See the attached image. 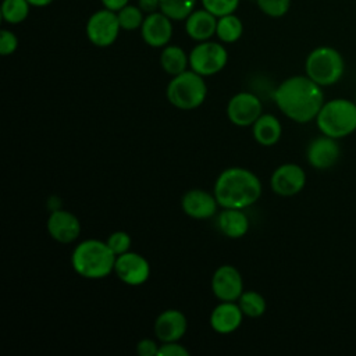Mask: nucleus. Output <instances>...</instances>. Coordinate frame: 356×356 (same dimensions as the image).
Masks as SVG:
<instances>
[{
    "label": "nucleus",
    "mask_w": 356,
    "mask_h": 356,
    "mask_svg": "<svg viewBox=\"0 0 356 356\" xmlns=\"http://www.w3.org/2000/svg\"><path fill=\"white\" fill-rule=\"evenodd\" d=\"M102 6L104 8H108L111 11H120L122 7H125L127 4H129V0H100Z\"/></svg>",
    "instance_id": "obj_35"
},
{
    "label": "nucleus",
    "mask_w": 356,
    "mask_h": 356,
    "mask_svg": "<svg viewBox=\"0 0 356 356\" xmlns=\"http://www.w3.org/2000/svg\"><path fill=\"white\" fill-rule=\"evenodd\" d=\"M316 124L323 135L335 139L349 136L356 131V103L343 97L324 102Z\"/></svg>",
    "instance_id": "obj_4"
},
{
    "label": "nucleus",
    "mask_w": 356,
    "mask_h": 356,
    "mask_svg": "<svg viewBox=\"0 0 356 356\" xmlns=\"http://www.w3.org/2000/svg\"><path fill=\"white\" fill-rule=\"evenodd\" d=\"M159 356H189V350L184 345L178 343V341L161 342Z\"/></svg>",
    "instance_id": "obj_32"
},
{
    "label": "nucleus",
    "mask_w": 356,
    "mask_h": 356,
    "mask_svg": "<svg viewBox=\"0 0 356 356\" xmlns=\"http://www.w3.org/2000/svg\"><path fill=\"white\" fill-rule=\"evenodd\" d=\"M238 305L248 317H260L267 307L266 299L256 291H243L238 299Z\"/></svg>",
    "instance_id": "obj_26"
},
{
    "label": "nucleus",
    "mask_w": 356,
    "mask_h": 356,
    "mask_svg": "<svg viewBox=\"0 0 356 356\" xmlns=\"http://www.w3.org/2000/svg\"><path fill=\"white\" fill-rule=\"evenodd\" d=\"M160 65L170 75H178L188 70L189 67V54L177 44H167L161 49L160 53Z\"/></svg>",
    "instance_id": "obj_22"
},
{
    "label": "nucleus",
    "mask_w": 356,
    "mask_h": 356,
    "mask_svg": "<svg viewBox=\"0 0 356 356\" xmlns=\"http://www.w3.org/2000/svg\"><path fill=\"white\" fill-rule=\"evenodd\" d=\"M274 102L289 120L305 124L316 120L324 104V93L307 75H293L284 79L274 90Z\"/></svg>",
    "instance_id": "obj_1"
},
{
    "label": "nucleus",
    "mask_w": 356,
    "mask_h": 356,
    "mask_svg": "<svg viewBox=\"0 0 356 356\" xmlns=\"http://www.w3.org/2000/svg\"><path fill=\"white\" fill-rule=\"evenodd\" d=\"M196 4L197 0H160V11L172 21H185Z\"/></svg>",
    "instance_id": "obj_25"
},
{
    "label": "nucleus",
    "mask_w": 356,
    "mask_h": 356,
    "mask_svg": "<svg viewBox=\"0 0 356 356\" xmlns=\"http://www.w3.org/2000/svg\"><path fill=\"white\" fill-rule=\"evenodd\" d=\"M260 99L250 92L234 95L227 104V115L234 125L250 127L263 114Z\"/></svg>",
    "instance_id": "obj_9"
},
{
    "label": "nucleus",
    "mask_w": 356,
    "mask_h": 356,
    "mask_svg": "<svg viewBox=\"0 0 356 356\" xmlns=\"http://www.w3.org/2000/svg\"><path fill=\"white\" fill-rule=\"evenodd\" d=\"M217 19L218 17L211 14L209 10L203 7L195 8L184 21L185 32L195 42L210 40L213 36H216Z\"/></svg>",
    "instance_id": "obj_18"
},
{
    "label": "nucleus",
    "mask_w": 356,
    "mask_h": 356,
    "mask_svg": "<svg viewBox=\"0 0 356 356\" xmlns=\"http://www.w3.org/2000/svg\"><path fill=\"white\" fill-rule=\"evenodd\" d=\"M121 31L122 29L117 13L104 7L90 14L85 25L86 38L97 47L111 46L117 40Z\"/></svg>",
    "instance_id": "obj_8"
},
{
    "label": "nucleus",
    "mask_w": 356,
    "mask_h": 356,
    "mask_svg": "<svg viewBox=\"0 0 356 356\" xmlns=\"http://www.w3.org/2000/svg\"><path fill=\"white\" fill-rule=\"evenodd\" d=\"M211 291L220 300H238L243 292V280L239 270L231 264L220 266L211 277Z\"/></svg>",
    "instance_id": "obj_11"
},
{
    "label": "nucleus",
    "mask_w": 356,
    "mask_h": 356,
    "mask_svg": "<svg viewBox=\"0 0 356 356\" xmlns=\"http://www.w3.org/2000/svg\"><path fill=\"white\" fill-rule=\"evenodd\" d=\"M270 185L280 196H293L305 188L306 172L295 163L281 164L274 170L270 178Z\"/></svg>",
    "instance_id": "obj_12"
},
{
    "label": "nucleus",
    "mask_w": 356,
    "mask_h": 356,
    "mask_svg": "<svg viewBox=\"0 0 356 356\" xmlns=\"http://www.w3.org/2000/svg\"><path fill=\"white\" fill-rule=\"evenodd\" d=\"M243 316L245 314L239 305L221 300V303H218L210 314V325L216 332L229 334L241 325Z\"/></svg>",
    "instance_id": "obj_19"
},
{
    "label": "nucleus",
    "mask_w": 356,
    "mask_h": 356,
    "mask_svg": "<svg viewBox=\"0 0 356 356\" xmlns=\"http://www.w3.org/2000/svg\"><path fill=\"white\" fill-rule=\"evenodd\" d=\"M218 229L228 238H242L249 229L248 216L242 209H224L217 217Z\"/></svg>",
    "instance_id": "obj_20"
},
{
    "label": "nucleus",
    "mask_w": 356,
    "mask_h": 356,
    "mask_svg": "<svg viewBox=\"0 0 356 356\" xmlns=\"http://www.w3.org/2000/svg\"><path fill=\"white\" fill-rule=\"evenodd\" d=\"M18 47V38L11 29H1L0 31V54L10 56Z\"/></svg>",
    "instance_id": "obj_31"
},
{
    "label": "nucleus",
    "mask_w": 356,
    "mask_h": 356,
    "mask_svg": "<svg viewBox=\"0 0 356 356\" xmlns=\"http://www.w3.org/2000/svg\"><path fill=\"white\" fill-rule=\"evenodd\" d=\"M117 256L107 242L85 239L79 242L71 254V264L76 274L83 278L99 280L114 271Z\"/></svg>",
    "instance_id": "obj_3"
},
{
    "label": "nucleus",
    "mask_w": 356,
    "mask_h": 356,
    "mask_svg": "<svg viewBox=\"0 0 356 356\" xmlns=\"http://www.w3.org/2000/svg\"><path fill=\"white\" fill-rule=\"evenodd\" d=\"M117 15H118L121 29L128 32L140 29L143 19L146 17V14L139 8L138 4H131V3L122 7L120 11H117Z\"/></svg>",
    "instance_id": "obj_27"
},
{
    "label": "nucleus",
    "mask_w": 356,
    "mask_h": 356,
    "mask_svg": "<svg viewBox=\"0 0 356 356\" xmlns=\"http://www.w3.org/2000/svg\"><path fill=\"white\" fill-rule=\"evenodd\" d=\"M54 0H28V3L32 6V7H36V8H43V7H47L53 3Z\"/></svg>",
    "instance_id": "obj_36"
},
{
    "label": "nucleus",
    "mask_w": 356,
    "mask_h": 356,
    "mask_svg": "<svg viewBox=\"0 0 356 356\" xmlns=\"http://www.w3.org/2000/svg\"><path fill=\"white\" fill-rule=\"evenodd\" d=\"M355 103H356V99H355Z\"/></svg>",
    "instance_id": "obj_37"
},
{
    "label": "nucleus",
    "mask_w": 356,
    "mask_h": 356,
    "mask_svg": "<svg viewBox=\"0 0 356 356\" xmlns=\"http://www.w3.org/2000/svg\"><path fill=\"white\" fill-rule=\"evenodd\" d=\"M243 35V22L234 13L218 17L216 36L221 43H235Z\"/></svg>",
    "instance_id": "obj_23"
},
{
    "label": "nucleus",
    "mask_w": 356,
    "mask_h": 356,
    "mask_svg": "<svg viewBox=\"0 0 356 356\" xmlns=\"http://www.w3.org/2000/svg\"><path fill=\"white\" fill-rule=\"evenodd\" d=\"M228 61V51L221 42H197L189 51V68L202 76H210L220 72Z\"/></svg>",
    "instance_id": "obj_7"
},
{
    "label": "nucleus",
    "mask_w": 356,
    "mask_h": 356,
    "mask_svg": "<svg viewBox=\"0 0 356 356\" xmlns=\"http://www.w3.org/2000/svg\"><path fill=\"white\" fill-rule=\"evenodd\" d=\"M337 140L338 139L327 135L314 138L306 150L309 164L316 170H328L334 167L341 156V147Z\"/></svg>",
    "instance_id": "obj_14"
},
{
    "label": "nucleus",
    "mask_w": 356,
    "mask_h": 356,
    "mask_svg": "<svg viewBox=\"0 0 356 356\" xmlns=\"http://www.w3.org/2000/svg\"><path fill=\"white\" fill-rule=\"evenodd\" d=\"M181 206L186 216L197 220H206L216 214L220 204L214 193L196 188L185 192L181 200Z\"/></svg>",
    "instance_id": "obj_16"
},
{
    "label": "nucleus",
    "mask_w": 356,
    "mask_h": 356,
    "mask_svg": "<svg viewBox=\"0 0 356 356\" xmlns=\"http://www.w3.org/2000/svg\"><path fill=\"white\" fill-rule=\"evenodd\" d=\"M160 345L150 338L140 339L136 345V352L139 356H159Z\"/></svg>",
    "instance_id": "obj_33"
},
{
    "label": "nucleus",
    "mask_w": 356,
    "mask_h": 356,
    "mask_svg": "<svg viewBox=\"0 0 356 356\" xmlns=\"http://www.w3.org/2000/svg\"><path fill=\"white\" fill-rule=\"evenodd\" d=\"M114 273L127 285H142L150 275L149 261L139 253L125 252L115 259Z\"/></svg>",
    "instance_id": "obj_10"
},
{
    "label": "nucleus",
    "mask_w": 356,
    "mask_h": 356,
    "mask_svg": "<svg viewBox=\"0 0 356 356\" xmlns=\"http://www.w3.org/2000/svg\"><path fill=\"white\" fill-rule=\"evenodd\" d=\"M213 193L222 209H246L261 195L259 177L243 167L225 168L216 179Z\"/></svg>",
    "instance_id": "obj_2"
},
{
    "label": "nucleus",
    "mask_w": 356,
    "mask_h": 356,
    "mask_svg": "<svg viewBox=\"0 0 356 356\" xmlns=\"http://www.w3.org/2000/svg\"><path fill=\"white\" fill-rule=\"evenodd\" d=\"M188 328V320L181 310L167 309L154 321V334L161 342L179 341Z\"/></svg>",
    "instance_id": "obj_17"
},
{
    "label": "nucleus",
    "mask_w": 356,
    "mask_h": 356,
    "mask_svg": "<svg viewBox=\"0 0 356 356\" xmlns=\"http://www.w3.org/2000/svg\"><path fill=\"white\" fill-rule=\"evenodd\" d=\"M139 31L147 46L163 49L172 38V19L159 10L156 13L146 14Z\"/></svg>",
    "instance_id": "obj_13"
},
{
    "label": "nucleus",
    "mask_w": 356,
    "mask_h": 356,
    "mask_svg": "<svg viewBox=\"0 0 356 356\" xmlns=\"http://www.w3.org/2000/svg\"><path fill=\"white\" fill-rule=\"evenodd\" d=\"M259 10L270 18H281L291 8V0H256Z\"/></svg>",
    "instance_id": "obj_28"
},
{
    "label": "nucleus",
    "mask_w": 356,
    "mask_h": 356,
    "mask_svg": "<svg viewBox=\"0 0 356 356\" xmlns=\"http://www.w3.org/2000/svg\"><path fill=\"white\" fill-rule=\"evenodd\" d=\"M165 95L168 102L177 108L193 110L199 107L207 96L204 76L191 68L174 75L167 85Z\"/></svg>",
    "instance_id": "obj_6"
},
{
    "label": "nucleus",
    "mask_w": 356,
    "mask_h": 356,
    "mask_svg": "<svg viewBox=\"0 0 356 356\" xmlns=\"http://www.w3.org/2000/svg\"><path fill=\"white\" fill-rule=\"evenodd\" d=\"M107 245L114 252L115 256H120L125 252H129L131 248V236L125 231H115L107 238Z\"/></svg>",
    "instance_id": "obj_30"
},
{
    "label": "nucleus",
    "mask_w": 356,
    "mask_h": 356,
    "mask_svg": "<svg viewBox=\"0 0 356 356\" xmlns=\"http://www.w3.org/2000/svg\"><path fill=\"white\" fill-rule=\"evenodd\" d=\"M31 7L28 0H1V19L8 25H18L28 18Z\"/></svg>",
    "instance_id": "obj_24"
},
{
    "label": "nucleus",
    "mask_w": 356,
    "mask_h": 356,
    "mask_svg": "<svg viewBox=\"0 0 356 356\" xmlns=\"http://www.w3.org/2000/svg\"><path fill=\"white\" fill-rule=\"evenodd\" d=\"M241 0H200L203 8L209 10L216 17L234 14L239 7Z\"/></svg>",
    "instance_id": "obj_29"
},
{
    "label": "nucleus",
    "mask_w": 356,
    "mask_h": 356,
    "mask_svg": "<svg viewBox=\"0 0 356 356\" xmlns=\"http://www.w3.org/2000/svg\"><path fill=\"white\" fill-rule=\"evenodd\" d=\"M136 4L145 14H152L160 10V0H138Z\"/></svg>",
    "instance_id": "obj_34"
},
{
    "label": "nucleus",
    "mask_w": 356,
    "mask_h": 356,
    "mask_svg": "<svg viewBox=\"0 0 356 356\" xmlns=\"http://www.w3.org/2000/svg\"><path fill=\"white\" fill-rule=\"evenodd\" d=\"M305 72L321 88L330 86L343 76L345 60L335 47L317 46L305 60Z\"/></svg>",
    "instance_id": "obj_5"
},
{
    "label": "nucleus",
    "mask_w": 356,
    "mask_h": 356,
    "mask_svg": "<svg viewBox=\"0 0 356 356\" xmlns=\"http://www.w3.org/2000/svg\"><path fill=\"white\" fill-rule=\"evenodd\" d=\"M253 128V138L261 146H273L275 145L282 134V127L280 120L273 114H261L254 124Z\"/></svg>",
    "instance_id": "obj_21"
},
{
    "label": "nucleus",
    "mask_w": 356,
    "mask_h": 356,
    "mask_svg": "<svg viewBox=\"0 0 356 356\" xmlns=\"http://www.w3.org/2000/svg\"><path fill=\"white\" fill-rule=\"evenodd\" d=\"M47 231L50 236L60 243H71L81 234V222L78 217L67 210H51L47 218Z\"/></svg>",
    "instance_id": "obj_15"
}]
</instances>
